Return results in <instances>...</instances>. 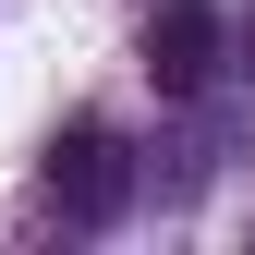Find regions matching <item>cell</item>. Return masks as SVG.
Returning <instances> with one entry per match:
<instances>
[{"label":"cell","instance_id":"cell-1","mask_svg":"<svg viewBox=\"0 0 255 255\" xmlns=\"http://www.w3.org/2000/svg\"><path fill=\"white\" fill-rule=\"evenodd\" d=\"M219 49H231V24H219L207 0H158V12H146V85H158V98H207V85H219Z\"/></svg>","mask_w":255,"mask_h":255},{"label":"cell","instance_id":"cell-2","mask_svg":"<svg viewBox=\"0 0 255 255\" xmlns=\"http://www.w3.org/2000/svg\"><path fill=\"white\" fill-rule=\"evenodd\" d=\"M49 195H61V219H122L134 158H122V134H110V122H73V134L49 146Z\"/></svg>","mask_w":255,"mask_h":255}]
</instances>
